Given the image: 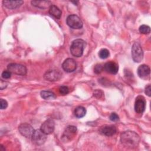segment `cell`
I'll use <instances>...</instances> for the list:
<instances>
[{"label":"cell","instance_id":"cell-1","mask_svg":"<svg viewBox=\"0 0 151 151\" xmlns=\"http://www.w3.org/2000/svg\"><path fill=\"white\" fill-rule=\"evenodd\" d=\"M120 142L126 147L135 148L139 145L140 137L134 132L126 131L121 134Z\"/></svg>","mask_w":151,"mask_h":151},{"label":"cell","instance_id":"cell-2","mask_svg":"<svg viewBox=\"0 0 151 151\" xmlns=\"http://www.w3.org/2000/svg\"><path fill=\"white\" fill-rule=\"evenodd\" d=\"M86 46V42L81 39L74 40L70 46V52L71 54L76 57H80L83 54Z\"/></svg>","mask_w":151,"mask_h":151},{"label":"cell","instance_id":"cell-3","mask_svg":"<svg viewBox=\"0 0 151 151\" xmlns=\"http://www.w3.org/2000/svg\"><path fill=\"white\" fill-rule=\"evenodd\" d=\"M132 57L136 63H140L143 57V52L141 45L138 42H134L132 47Z\"/></svg>","mask_w":151,"mask_h":151},{"label":"cell","instance_id":"cell-4","mask_svg":"<svg viewBox=\"0 0 151 151\" xmlns=\"http://www.w3.org/2000/svg\"><path fill=\"white\" fill-rule=\"evenodd\" d=\"M47 135L41 129L35 130L31 136L32 142L35 145H41L46 141L47 138Z\"/></svg>","mask_w":151,"mask_h":151},{"label":"cell","instance_id":"cell-5","mask_svg":"<svg viewBox=\"0 0 151 151\" xmlns=\"http://www.w3.org/2000/svg\"><path fill=\"white\" fill-rule=\"evenodd\" d=\"M8 70L10 71L11 73L17 74V75H21L24 76L27 74V68L25 66L17 64V63H10L7 66Z\"/></svg>","mask_w":151,"mask_h":151},{"label":"cell","instance_id":"cell-6","mask_svg":"<svg viewBox=\"0 0 151 151\" xmlns=\"http://www.w3.org/2000/svg\"><path fill=\"white\" fill-rule=\"evenodd\" d=\"M77 127L74 126H68L64 130L61 139L64 142H68L73 139L77 133Z\"/></svg>","mask_w":151,"mask_h":151},{"label":"cell","instance_id":"cell-7","mask_svg":"<svg viewBox=\"0 0 151 151\" xmlns=\"http://www.w3.org/2000/svg\"><path fill=\"white\" fill-rule=\"evenodd\" d=\"M67 25L74 29H80L83 27V22L76 15H70L67 18Z\"/></svg>","mask_w":151,"mask_h":151},{"label":"cell","instance_id":"cell-8","mask_svg":"<svg viewBox=\"0 0 151 151\" xmlns=\"http://www.w3.org/2000/svg\"><path fill=\"white\" fill-rule=\"evenodd\" d=\"M55 129V123L52 119L46 120L41 126V130L46 134H51Z\"/></svg>","mask_w":151,"mask_h":151},{"label":"cell","instance_id":"cell-9","mask_svg":"<svg viewBox=\"0 0 151 151\" xmlns=\"http://www.w3.org/2000/svg\"><path fill=\"white\" fill-rule=\"evenodd\" d=\"M19 133L25 137H31L34 132L33 127L28 123H22L18 127Z\"/></svg>","mask_w":151,"mask_h":151},{"label":"cell","instance_id":"cell-10","mask_svg":"<svg viewBox=\"0 0 151 151\" xmlns=\"http://www.w3.org/2000/svg\"><path fill=\"white\" fill-rule=\"evenodd\" d=\"M62 76L61 73L57 70H52L47 71L44 76V78L50 81H58Z\"/></svg>","mask_w":151,"mask_h":151},{"label":"cell","instance_id":"cell-11","mask_svg":"<svg viewBox=\"0 0 151 151\" xmlns=\"http://www.w3.org/2000/svg\"><path fill=\"white\" fill-rule=\"evenodd\" d=\"M146 108L145 99L141 96L136 97L134 103V110L137 113H143Z\"/></svg>","mask_w":151,"mask_h":151},{"label":"cell","instance_id":"cell-12","mask_svg":"<svg viewBox=\"0 0 151 151\" xmlns=\"http://www.w3.org/2000/svg\"><path fill=\"white\" fill-rule=\"evenodd\" d=\"M62 67L65 71L67 73H71L76 70L77 68V63L74 59L68 58L63 62Z\"/></svg>","mask_w":151,"mask_h":151},{"label":"cell","instance_id":"cell-13","mask_svg":"<svg viewBox=\"0 0 151 151\" xmlns=\"http://www.w3.org/2000/svg\"><path fill=\"white\" fill-rule=\"evenodd\" d=\"M99 132L103 135L111 136L114 135L117 131L116 127L113 125H104L99 129Z\"/></svg>","mask_w":151,"mask_h":151},{"label":"cell","instance_id":"cell-14","mask_svg":"<svg viewBox=\"0 0 151 151\" xmlns=\"http://www.w3.org/2000/svg\"><path fill=\"white\" fill-rule=\"evenodd\" d=\"M104 69L110 74H116L119 71V65L113 61H109L104 64Z\"/></svg>","mask_w":151,"mask_h":151},{"label":"cell","instance_id":"cell-15","mask_svg":"<svg viewBox=\"0 0 151 151\" xmlns=\"http://www.w3.org/2000/svg\"><path fill=\"white\" fill-rule=\"evenodd\" d=\"M150 73V67L146 65L142 64L140 65L137 68V74L138 76L142 78H146L147 77L149 76Z\"/></svg>","mask_w":151,"mask_h":151},{"label":"cell","instance_id":"cell-16","mask_svg":"<svg viewBox=\"0 0 151 151\" xmlns=\"http://www.w3.org/2000/svg\"><path fill=\"white\" fill-rule=\"evenodd\" d=\"M24 1H3V5L8 9H14L19 7L22 4Z\"/></svg>","mask_w":151,"mask_h":151},{"label":"cell","instance_id":"cell-17","mask_svg":"<svg viewBox=\"0 0 151 151\" xmlns=\"http://www.w3.org/2000/svg\"><path fill=\"white\" fill-rule=\"evenodd\" d=\"M31 4L35 7L41 9L50 8L51 5V2L49 1H32Z\"/></svg>","mask_w":151,"mask_h":151},{"label":"cell","instance_id":"cell-18","mask_svg":"<svg viewBox=\"0 0 151 151\" xmlns=\"http://www.w3.org/2000/svg\"><path fill=\"white\" fill-rule=\"evenodd\" d=\"M49 13L57 19H60L61 17V11L55 5H51L49 8Z\"/></svg>","mask_w":151,"mask_h":151},{"label":"cell","instance_id":"cell-19","mask_svg":"<svg viewBox=\"0 0 151 151\" xmlns=\"http://www.w3.org/2000/svg\"><path fill=\"white\" fill-rule=\"evenodd\" d=\"M86 110L83 106H78L74 110V114L77 118H81L86 115Z\"/></svg>","mask_w":151,"mask_h":151},{"label":"cell","instance_id":"cell-20","mask_svg":"<svg viewBox=\"0 0 151 151\" xmlns=\"http://www.w3.org/2000/svg\"><path fill=\"white\" fill-rule=\"evenodd\" d=\"M40 95L42 99H45V100L55 98V96L54 93L50 91H45V90L41 91Z\"/></svg>","mask_w":151,"mask_h":151},{"label":"cell","instance_id":"cell-21","mask_svg":"<svg viewBox=\"0 0 151 151\" xmlns=\"http://www.w3.org/2000/svg\"><path fill=\"white\" fill-rule=\"evenodd\" d=\"M110 55L109 51L106 48L101 49L99 52V55L100 58L101 59H106Z\"/></svg>","mask_w":151,"mask_h":151},{"label":"cell","instance_id":"cell-22","mask_svg":"<svg viewBox=\"0 0 151 151\" xmlns=\"http://www.w3.org/2000/svg\"><path fill=\"white\" fill-rule=\"evenodd\" d=\"M139 32L143 34H148L150 32V27L146 25H142L139 27Z\"/></svg>","mask_w":151,"mask_h":151},{"label":"cell","instance_id":"cell-23","mask_svg":"<svg viewBox=\"0 0 151 151\" xmlns=\"http://www.w3.org/2000/svg\"><path fill=\"white\" fill-rule=\"evenodd\" d=\"M59 92L62 95H66L69 92V89L68 87L65 86H62L59 88Z\"/></svg>","mask_w":151,"mask_h":151},{"label":"cell","instance_id":"cell-24","mask_svg":"<svg viewBox=\"0 0 151 151\" xmlns=\"http://www.w3.org/2000/svg\"><path fill=\"white\" fill-rule=\"evenodd\" d=\"M103 68H104V66H103L102 64H98L96 65V66L94 67V71L96 74H100L103 71Z\"/></svg>","mask_w":151,"mask_h":151},{"label":"cell","instance_id":"cell-25","mask_svg":"<svg viewBox=\"0 0 151 151\" xmlns=\"http://www.w3.org/2000/svg\"><path fill=\"white\" fill-rule=\"evenodd\" d=\"M94 96H95L97 99L101 98L103 95V92L101 90H96L93 93Z\"/></svg>","mask_w":151,"mask_h":151},{"label":"cell","instance_id":"cell-26","mask_svg":"<svg viewBox=\"0 0 151 151\" xmlns=\"http://www.w3.org/2000/svg\"><path fill=\"white\" fill-rule=\"evenodd\" d=\"M11 73L8 70L4 71L2 73V77L4 79H8L11 77Z\"/></svg>","mask_w":151,"mask_h":151},{"label":"cell","instance_id":"cell-27","mask_svg":"<svg viewBox=\"0 0 151 151\" xmlns=\"http://www.w3.org/2000/svg\"><path fill=\"white\" fill-rule=\"evenodd\" d=\"M0 106H1V109H5L8 107V103L5 100H4L3 99H1L0 100Z\"/></svg>","mask_w":151,"mask_h":151},{"label":"cell","instance_id":"cell-28","mask_svg":"<svg viewBox=\"0 0 151 151\" xmlns=\"http://www.w3.org/2000/svg\"><path fill=\"white\" fill-rule=\"evenodd\" d=\"M110 119L113 122H116L119 119V117L116 113H112L110 116Z\"/></svg>","mask_w":151,"mask_h":151},{"label":"cell","instance_id":"cell-29","mask_svg":"<svg viewBox=\"0 0 151 151\" xmlns=\"http://www.w3.org/2000/svg\"><path fill=\"white\" fill-rule=\"evenodd\" d=\"M151 87H150V85L148 84L146 88H145V93L148 96H150V91H151Z\"/></svg>","mask_w":151,"mask_h":151}]
</instances>
